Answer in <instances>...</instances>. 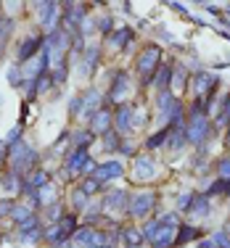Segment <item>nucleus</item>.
<instances>
[{"mask_svg":"<svg viewBox=\"0 0 230 248\" xmlns=\"http://www.w3.org/2000/svg\"><path fill=\"white\" fill-rule=\"evenodd\" d=\"M164 140H169V127H164V129H159L156 135H151V138L146 140V148L153 151V148H159V145H162Z\"/></svg>","mask_w":230,"mask_h":248,"instance_id":"obj_16","label":"nucleus"},{"mask_svg":"<svg viewBox=\"0 0 230 248\" xmlns=\"http://www.w3.org/2000/svg\"><path fill=\"white\" fill-rule=\"evenodd\" d=\"M11 217H14V219L21 224V222H27L29 217H32V211H29V206H24V203H19V206L14 203V209H11Z\"/></svg>","mask_w":230,"mask_h":248,"instance_id":"obj_18","label":"nucleus"},{"mask_svg":"<svg viewBox=\"0 0 230 248\" xmlns=\"http://www.w3.org/2000/svg\"><path fill=\"white\" fill-rule=\"evenodd\" d=\"M8 158V143H0V164Z\"/></svg>","mask_w":230,"mask_h":248,"instance_id":"obj_28","label":"nucleus"},{"mask_svg":"<svg viewBox=\"0 0 230 248\" xmlns=\"http://www.w3.org/2000/svg\"><path fill=\"white\" fill-rule=\"evenodd\" d=\"M122 164H116V161H109V164H98L96 167V172H93V180H98V182H103V180H116V177H122Z\"/></svg>","mask_w":230,"mask_h":248,"instance_id":"obj_7","label":"nucleus"},{"mask_svg":"<svg viewBox=\"0 0 230 248\" xmlns=\"http://www.w3.org/2000/svg\"><path fill=\"white\" fill-rule=\"evenodd\" d=\"M8 82L14 87H21V85H24V69H21V66H11L8 69Z\"/></svg>","mask_w":230,"mask_h":248,"instance_id":"obj_19","label":"nucleus"},{"mask_svg":"<svg viewBox=\"0 0 230 248\" xmlns=\"http://www.w3.org/2000/svg\"><path fill=\"white\" fill-rule=\"evenodd\" d=\"M98 185H101V182H98V180H93V177H87V180H82L80 190L85 193V196H93V193L98 190Z\"/></svg>","mask_w":230,"mask_h":248,"instance_id":"obj_23","label":"nucleus"},{"mask_svg":"<svg viewBox=\"0 0 230 248\" xmlns=\"http://www.w3.org/2000/svg\"><path fill=\"white\" fill-rule=\"evenodd\" d=\"M43 45H45V40L40 37V34H29L24 43L19 45V53H16V56H19V63H29V61H32V56L43 48Z\"/></svg>","mask_w":230,"mask_h":248,"instance_id":"obj_3","label":"nucleus"},{"mask_svg":"<svg viewBox=\"0 0 230 248\" xmlns=\"http://www.w3.org/2000/svg\"><path fill=\"white\" fill-rule=\"evenodd\" d=\"M87 161H90V158H87V151H74L72 156H69L66 169H69V172H80V169H85Z\"/></svg>","mask_w":230,"mask_h":248,"instance_id":"obj_13","label":"nucleus"},{"mask_svg":"<svg viewBox=\"0 0 230 248\" xmlns=\"http://www.w3.org/2000/svg\"><path fill=\"white\" fill-rule=\"evenodd\" d=\"M58 8H61L58 3H43L40 5V21H43V27L48 29V32L58 27Z\"/></svg>","mask_w":230,"mask_h":248,"instance_id":"obj_8","label":"nucleus"},{"mask_svg":"<svg viewBox=\"0 0 230 248\" xmlns=\"http://www.w3.org/2000/svg\"><path fill=\"white\" fill-rule=\"evenodd\" d=\"M98 29H101L103 34H109V29H111V19H109V16H101V19H98Z\"/></svg>","mask_w":230,"mask_h":248,"instance_id":"obj_25","label":"nucleus"},{"mask_svg":"<svg viewBox=\"0 0 230 248\" xmlns=\"http://www.w3.org/2000/svg\"><path fill=\"white\" fill-rule=\"evenodd\" d=\"M206 135H209V119H206V114H201V111H193L191 116V124H188L185 129V138L191 145H201L206 140Z\"/></svg>","mask_w":230,"mask_h":248,"instance_id":"obj_2","label":"nucleus"},{"mask_svg":"<svg viewBox=\"0 0 230 248\" xmlns=\"http://www.w3.org/2000/svg\"><path fill=\"white\" fill-rule=\"evenodd\" d=\"M64 14H66V24H69V27L82 24V16H85V5H80V3H66V5H64Z\"/></svg>","mask_w":230,"mask_h":248,"instance_id":"obj_10","label":"nucleus"},{"mask_svg":"<svg viewBox=\"0 0 230 248\" xmlns=\"http://www.w3.org/2000/svg\"><path fill=\"white\" fill-rule=\"evenodd\" d=\"M98 66V48H85V56H82V77H90L93 69Z\"/></svg>","mask_w":230,"mask_h":248,"instance_id":"obj_11","label":"nucleus"},{"mask_svg":"<svg viewBox=\"0 0 230 248\" xmlns=\"http://www.w3.org/2000/svg\"><path fill=\"white\" fill-rule=\"evenodd\" d=\"M114 129H116V135H125V132H130L132 129V106H119L116 108V116H114Z\"/></svg>","mask_w":230,"mask_h":248,"instance_id":"obj_6","label":"nucleus"},{"mask_svg":"<svg viewBox=\"0 0 230 248\" xmlns=\"http://www.w3.org/2000/svg\"><path fill=\"white\" fill-rule=\"evenodd\" d=\"M125 240L130 243V248H138L140 243H143V232H138V230L127 227V230H125Z\"/></svg>","mask_w":230,"mask_h":248,"instance_id":"obj_20","label":"nucleus"},{"mask_svg":"<svg viewBox=\"0 0 230 248\" xmlns=\"http://www.w3.org/2000/svg\"><path fill=\"white\" fill-rule=\"evenodd\" d=\"M138 167H135V174H138V180H148V177L153 174V161L151 158H138Z\"/></svg>","mask_w":230,"mask_h":248,"instance_id":"obj_15","label":"nucleus"},{"mask_svg":"<svg viewBox=\"0 0 230 248\" xmlns=\"http://www.w3.org/2000/svg\"><path fill=\"white\" fill-rule=\"evenodd\" d=\"M127 90H130V77L125 72H119L114 79V85H111V90H109V100L111 103H122V98H125Z\"/></svg>","mask_w":230,"mask_h":248,"instance_id":"obj_9","label":"nucleus"},{"mask_svg":"<svg viewBox=\"0 0 230 248\" xmlns=\"http://www.w3.org/2000/svg\"><path fill=\"white\" fill-rule=\"evenodd\" d=\"M198 227H191V224H180L178 227V238H175V246H185V243H191V240H196L198 238Z\"/></svg>","mask_w":230,"mask_h":248,"instance_id":"obj_12","label":"nucleus"},{"mask_svg":"<svg viewBox=\"0 0 230 248\" xmlns=\"http://www.w3.org/2000/svg\"><path fill=\"white\" fill-rule=\"evenodd\" d=\"M191 211H193V217H206L209 214V198H196L191 203Z\"/></svg>","mask_w":230,"mask_h":248,"instance_id":"obj_17","label":"nucleus"},{"mask_svg":"<svg viewBox=\"0 0 230 248\" xmlns=\"http://www.w3.org/2000/svg\"><path fill=\"white\" fill-rule=\"evenodd\" d=\"M217 180H222V182L230 180V158H222V161L217 164Z\"/></svg>","mask_w":230,"mask_h":248,"instance_id":"obj_22","label":"nucleus"},{"mask_svg":"<svg viewBox=\"0 0 230 248\" xmlns=\"http://www.w3.org/2000/svg\"><path fill=\"white\" fill-rule=\"evenodd\" d=\"M130 214L132 217H143V214H148L151 211V206H153V193H140V196H130Z\"/></svg>","mask_w":230,"mask_h":248,"instance_id":"obj_5","label":"nucleus"},{"mask_svg":"<svg viewBox=\"0 0 230 248\" xmlns=\"http://www.w3.org/2000/svg\"><path fill=\"white\" fill-rule=\"evenodd\" d=\"M191 203H193V196H191V193H182L180 201H178V209L180 211H188V209H191Z\"/></svg>","mask_w":230,"mask_h":248,"instance_id":"obj_24","label":"nucleus"},{"mask_svg":"<svg viewBox=\"0 0 230 248\" xmlns=\"http://www.w3.org/2000/svg\"><path fill=\"white\" fill-rule=\"evenodd\" d=\"M159 230H162V224H159L156 219H151V222H146V224H143V230H140V232H143V238L153 240V238L159 235Z\"/></svg>","mask_w":230,"mask_h":248,"instance_id":"obj_21","label":"nucleus"},{"mask_svg":"<svg viewBox=\"0 0 230 248\" xmlns=\"http://www.w3.org/2000/svg\"><path fill=\"white\" fill-rule=\"evenodd\" d=\"M116 151H119V153H125V156H132V153H135V148H132V145H130V143L119 145V148H116Z\"/></svg>","mask_w":230,"mask_h":248,"instance_id":"obj_27","label":"nucleus"},{"mask_svg":"<svg viewBox=\"0 0 230 248\" xmlns=\"http://www.w3.org/2000/svg\"><path fill=\"white\" fill-rule=\"evenodd\" d=\"M114 114H111L109 108H101L96 116H93V124H90V132L93 135H106V132H111L114 129Z\"/></svg>","mask_w":230,"mask_h":248,"instance_id":"obj_4","label":"nucleus"},{"mask_svg":"<svg viewBox=\"0 0 230 248\" xmlns=\"http://www.w3.org/2000/svg\"><path fill=\"white\" fill-rule=\"evenodd\" d=\"M11 209H14V203H11V201H0V217L11 214Z\"/></svg>","mask_w":230,"mask_h":248,"instance_id":"obj_26","label":"nucleus"},{"mask_svg":"<svg viewBox=\"0 0 230 248\" xmlns=\"http://www.w3.org/2000/svg\"><path fill=\"white\" fill-rule=\"evenodd\" d=\"M162 66V50L156 45H148L143 53L138 56V72H140V82L143 85H153V72Z\"/></svg>","mask_w":230,"mask_h":248,"instance_id":"obj_1","label":"nucleus"},{"mask_svg":"<svg viewBox=\"0 0 230 248\" xmlns=\"http://www.w3.org/2000/svg\"><path fill=\"white\" fill-rule=\"evenodd\" d=\"M132 40V29H119L116 34H111V40H109V45L111 48H127V43Z\"/></svg>","mask_w":230,"mask_h":248,"instance_id":"obj_14","label":"nucleus"}]
</instances>
